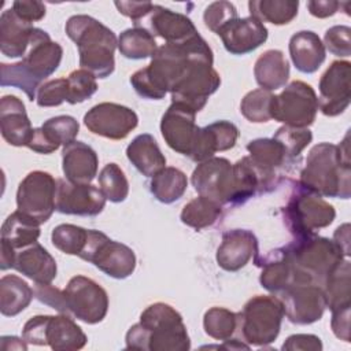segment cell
<instances>
[{
	"mask_svg": "<svg viewBox=\"0 0 351 351\" xmlns=\"http://www.w3.org/2000/svg\"><path fill=\"white\" fill-rule=\"evenodd\" d=\"M203 62L214 63V56L207 41L196 34L184 43L158 47L151 63L130 75V84L141 97L160 100L167 92H174L188 73Z\"/></svg>",
	"mask_w": 351,
	"mask_h": 351,
	"instance_id": "obj_1",
	"label": "cell"
},
{
	"mask_svg": "<svg viewBox=\"0 0 351 351\" xmlns=\"http://www.w3.org/2000/svg\"><path fill=\"white\" fill-rule=\"evenodd\" d=\"M347 138L340 145L319 143L308 151L299 178L303 188L325 197L348 199L351 196V165Z\"/></svg>",
	"mask_w": 351,
	"mask_h": 351,
	"instance_id": "obj_2",
	"label": "cell"
},
{
	"mask_svg": "<svg viewBox=\"0 0 351 351\" xmlns=\"http://www.w3.org/2000/svg\"><path fill=\"white\" fill-rule=\"evenodd\" d=\"M126 348L141 351H186L189 335L181 314L167 303H154L126 333Z\"/></svg>",
	"mask_w": 351,
	"mask_h": 351,
	"instance_id": "obj_3",
	"label": "cell"
},
{
	"mask_svg": "<svg viewBox=\"0 0 351 351\" xmlns=\"http://www.w3.org/2000/svg\"><path fill=\"white\" fill-rule=\"evenodd\" d=\"M64 32L78 48L81 69L96 78H107L114 73L118 38L110 27L93 16L80 14L67 19Z\"/></svg>",
	"mask_w": 351,
	"mask_h": 351,
	"instance_id": "obj_4",
	"label": "cell"
},
{
	"mask_svg": "<svg viewBox=\"0 0 351 351\" xmlns=\"http://www.w3.org/2000/svg\"><path fill=\"white\" fill-rule=\"evenodd\" d=\"M298 276V284L322 287L326 276L346 258L333 240L315 233L295 237L284 245Z\"/></svg>",
	"mask_w": 351,
	"mask_h": 351,
	"instance_id": "obj_5",
	"label": "cell"
},
{
	"mask_svg": "<svg viewBox=\"0 0 351 351\" xmlns=\"http://www.w3.org/2000/svg\"><path fill=\"white\" fill-rule=\"evenodd\" d=\"M284 315L278 298L256 295L237 313V329L248 346L265 347L277 339Z\"/></svg>",
	"mask_w": 351,
	"mask_h": 351,
	"instance_id": "obj_6",
	"label": "cell"
},
{
	"mask_svg": "<svg viewBox=\"0 0 351 351\" xmlns=\"http://www.w3.org/2000/svg\"><path fill=\"white\" fill-rule=\"evenodd\" d=\"M284 221L293 237H302L315 233L317 229L329 226L336 211L322 196L303 188L299 182L289 195L282 208Z\"/></svg>",
	"mask_w": 351,
	"mask_h": 351,
	"instance_id": "obj_7",
	"label": "cell"
},
{
	"mask_svg": "<svg viewBox=\"0 0 351 351\" xmlns=\"http://www.w3.org/2000/svg\"><path fill=\"white\" fill-rule=\"evenodd\" d=\"M22 339L27 344L49 346L55 351L81 350L88 341L84 330L69 314L32 317L23 325Z\"/></svg>",
	"mask_w": 351,
	"mask_h": 351,
	"instance_id": "obj_8",
	"label": "cell"
},
{
	"mask_svg": "<svg viewBox=\"0 0 351 351\" xmlns=\"http://www.w3.org/2000/svg\"><path fill=\"white\" fill-rule=\"evenodd\" d=\"M78 256L117 280L128 278L136 269V255L130 247L95 229L88 230L86 244Z\"/></svg>",
	"mask_w": 351,
	"mask_h": 351,
	"instance_id": "obj_9",
	"label": "cell"
},
{
	"mask_svg": "<svg viewBox=\"0 0 351 351\" xmlns=\"http://www.w3.org/2000/svg\"><path fill=\"white\" fill-rule=\"evenodd\" d=\"M318 111V97L311 85L292 81L271 100V119L291 128H308Z\"/></svg>",
	"mask_w": 351,
	"mask_h": 351,
	"instance_id": "obj_10",
	"label": "cell"
},
{
	"mask_svg": "<svg viewBox=\"0 0 351 351\" xmlns=\"http://www.w3.org/2000/svg\"><path fill=\"white\" fill-rule=\"evenodd\" d=\"M58 181L47 171H30L18 185L16 208L36 219L47 222L56 210Z\"/></svg>",
	"mask_w": 351,
	"mask_h": 351,
	"instance_id": "obj_11",
	"label": "cell"
},
{
	"mask_svg": "<svg viewBox=\"0 0 351 351\" xmlns=\"http://www.w3.org/2000/svg\"><path fill=\"white\" fill-rule=\"evenodd\" d=\"M67 314L85 324H97L108 311V295L95 280L85 276H74L63 289Z\"/></svg>",
	"mask_w": 351,
	"mask_h": 351,
	"instance_id": "obj_12",
	"label": "cell"
},
{
	"mask_svg": "<svg viewBox=\"0 0 351 351\" xmlns=\"http://www.w3.org/2000/svg\"><path fill=\"white\" fill-rule=\"evenodd\" d=\"M191 182L200 196L210 197L221 206H236L233 165L226 158L213 156L200 162L192 173Z\"/></svg>",
	"mask_w": 351,
	"mask_h": 351,
	"instance_id": "obj_13",
	"label": "cell"
},
{
	"mask_svg": "<svg viewBox=\"0 0 351 351\" xmlns=\"http://www.w3.org/2000/svg\"><path fill=\"white\" fill-rule=\"evenodd\" d=\"M284 314L296 325H310L324 315L326 298L317 284H293L278 293Z\"/></svg>",
	"mask_w": 351,
	"mask_h": 351,
	"instance_id": "obj_14",
	"label": "cell"
},
{
	"mask_svg": "<svg viewBox=\"0 0 351 351\" xmlns=\"http://www.w3.org/2000/svg\"><path fill=\"white\" fill-rule=\"evenodd\" d=\"M84 123L96 136L122 140L138 125V117L126 106L103 101L93 106L84 115Z\"/></svg>",
	"mask_w": 351,
	"mask_h": 351,
	"instance_id": "obj_15",
	"label": "cell"
},
{
	"mask_svg": "<svg viewBox=\"0 0 351 351\" xmlns=\"http://www.w3.org/2000/svg\"><path fill=\"white\" fill-rule=\"evenodd\" d=\"M351 63L335 60L319 80L318 108L326 117H337L346 111L351 100Z\"/></svg>",
	"mask_w": 351,
	"mask_h": 351,
	"instance_id": "obj_16",
	"label": "cell"
},
{
	"mask_svg": "<svg viewBox=\"0 0 351 351\" xmlns=\"http://www.w3.org/2000/svg\"><path fill=\"white\" fill-rule=\"evenodd\" d=\"M221 85V77L211 62L196 64L182 82L171 92V103L182 104L196 114L206 106L208 97L217 92Z\"/></svg>",
	"mask_w": 351,
	"mask_h": 351,
	"instance_id": "obj_17",
	"label": "cell"
},
{
	"mask_svg": "<svg viewBox=\"0 0 351 351\" xmlns=\"http://www.w3.org/2000/svg\"><path fill=\"white\" fill-rule=\"evenodd\" d=\"M106 200L100 188L92 184H74L66 178L58 180L56 210L62 214L95 217L103 211Z\"/></svg>",
	"mask_w": 351,
	"mask_h": 351,
	"instance_id": "obj_18",
	"label": "cell"
},
{
	"mask_svg": "<svg viewBox=\"0 0 351 351\" xmlns=\"http://www.w3.org/2000/svg\"><path fill=\"white\" fill-rule=\"evenodd\" d=\"M195 117L196 112L193 110L171 103L160 121V133L166 144L173 151L185 156H189L199 130Z\"/></svg>",
	"mask_w": 351,
	"mask_h": 351,
	"instance_id": "obj_19",
	"label": "cell"
},
{
	"mask_svg": "<svg viewBox=\"0 0 351 351\" xmlns=\"http://www.w3.org/2000/svg\"><path fill=\"white\" fill-rule=\"evenodd\" d=\"M62 56V45L52 41L45 30L36 27L33 43L19 64L30 78L41 84L43 80L52 75L58 70Z\"/></svg>",
	"mask_w": 351,
	"mask_h": 351,
	"instance_id": "obj_20",
	"label": "cell"
},
{
	"mask_svg": "<svg viewBox=\"0 0 351 351\" xmlns=\"http://www.w3.org/2000/svg\"><path fill=\"white\" fill-rule=\"evenodd\" d=\"M217 34L232 55H245L259 48L269 36L267 27L254 16L234 18L223 25Z\"/></svg>",
	"mask_w": 351,
	"mask_h": 351,
	"instance_id": "obj_21",
	"label": "cell"
},
{
	"mask_svg": "<svg viewBox=\"0 0 351 351\" xmlns=\"http://www.w3.org/2000/svg\"><path fill=\"white\" fill-rule=\"evenodd\" d=\"M143 21H145V23L140 27L147 29L154 37L158 36L163 38L166 44L184 43L199 34L193 22L186 15L171 11L158 4H154L152 10ZM143 21H140L138 23H141Z\"/></svg>",
	"mask_w": 351,
	"mask_h": 351,
	"instance_id": "obj_22",
	"label": "cell"
},
{
	"mask_svg": "<svg viewBox=\"0 0 351 351\" xmlns=\"http://www.w3.org/2000/svg\"><path fill=\"white\" fill-rule=\"evenodd\" d=\"M258 255V239L247 229H232L222 234L217 263L226 271H237Z\"/></svg>",
	"mask_w": 351,
	"mask_h": 351,
	"instance_id": "obj_23",
	"label": "cell"
},
{
	"mask_svg": "<svg viewBox=\"0 0 351 351\" xmlns=\"http://www.w3.org/2000/svg\"><path fill=\"white\" fill-rule=\"evenodd\" d=\"M254 262L262 269L259 282L266 291L280 293L288 287L298 284L296 270L285 247L276 248L267 252L265 256L258 254L254 258Z\"/></svg>",
	"mask_w": 351,
	"mask_h": 351,
	"instance_id": "obj_24",
	"label": "cell"
},
{
	"mask_svg": "<svg viewBox=\"0 0 351 351\" xmlns=\"http://www.w3.org/2000/svg\"><path fill=\"white\" fill-rule=\"evenodd\" d=\"M0 132L3 138L14 147H27L32 137L33 128L25 104L14 95H5L0 100Z\"/></svg>",
	"mask_w": 351,
	"mask_h": 351,
	"instance_id": "obj_25",
	"label": "cell"
},
{
	"mask_svg": "<svg viewBox=\"0 0 351 351\" xmlns=\"http://www.w3.org/2000/svg\"><path fill=\"white\" fill-rule=\"evenodd\" d=\"M36 27L21 19L12 8L0 15V51L7 58H22L33 43Z\"/></svg>",
	"mask_w": 351,
	"mask_h": 351,
	"instance_id": "obj_26",
	"label": "cell"
},
{
	"mask_svg": "<svg viewBox=\"0 0 351 351\" xmlns=\"http://www.w3.org/2000/svg\"><path fill=\"white\" fill-rule=\"evenodd\" d=\"M97 166L99 158L90 145L74 140L63 147L62 169L70 182L90 184L97 174Z\"/></svg>",
	"mask_w": 351,
	"mask_h": 351,
	"instance_id": "obj_27",
	"label": "cell"
},
{
	"mask_svg": "<svg viewBox=\"0 0 351 351\" xmlns=\"http://www.w3.org/2000/svg\"><path fill=\"white\" fill-rule=\"evenodd\" d=\"M14 269L33 280L36 284H51L58 273L56 261L38 243L16 252Z\"/></svg>",
	"mask_w": 351,
	"mask_h": 351,
	"instance_id": "obj_28",
	"label": "cell"
},
{
	"mask_svg": "<svg viewBox=\"0 0 351 351\" xmlns=\"http://www.w3.org/2000/svg\"><path fill=\"white\" fill-rule=\"evenodd\" d=\"M288 48L292 63L304 74L315 73L326 58V51L319 36L311 30L295 33L289 40Z\"/></svg>",
	"mask_w": 351,
	"mask_h": 351,
	"instance_id": "obj_29",
	"label": "cell"
},
{
	"mask_svg": "<svg viewBox=\"0 0 351 351\" xmlns=\"http://www.w3.org/2000/svg\"><path fill=\"white\" fill-rule=\"evenodd\" d=\"M126 156L145 177H154L166 167V158L149 133L136 136L126 148Z\"/></svg>",
	"mask_w": 351,
	"mask_h": 351,
	"instance_id": "obj_30",
	"label": "cell"
},
{
	"mask_svg": "<svg viewBox=\"0 0 351 351\" xmlns=\"http://www.w3.org/2000/svg\"><path fill=\"white\" fill-rule=\"evenodd\" d=\"M254 75L261 89L271 92L285 86L289 78V63L282 51H265L255 62Z\"/></svg>",
	"mask_w": 351,
	"mask_h": 351,
	"instance_id": "obj_31",
	"label": "cell"
},
{
	"mask_svg": "<svg viewBox=\"0 0 351 351\" xmlns=\"http://www.w3.org/2000/svg\"><path fill=\"white\" fill-rule=\"evenodd\" d=\"M40 225L32 217L19 210L10 214L1 225V240L15 250H22L37 243L40 237Z\"/></svg>",
	"mask_w": 351,
	"mask_h": 351,
	"instance_id": "obj_32",
	"label": "cell"
},
{
	"mask_svg": "<svg viewBox=\"0 0 351 351\" xmlns=\"http://www.w3.org/2000/svg\"><path fill=\"white\" fill-rule=\"evenodd\" d=\"M34 296L33 288L19 276L7 274L0 280V311L5 317H15L23 311Z\"/></svg>",
	"mask_w": 351,
	"mask_h": 351,
	"instance_id": "obj_33",
	"label": "cell"
},
{
	"mask_svg": "<svg viewBox=\"0 0 351 351\" xmlns=\"http://www.w3.org/2000/svg\"><path fill=\"white\" fill-rule=\"evenodd\" d=\"M350 261L344 258L325 278L322 289L326 298V306L330 311L351 307V289H350Z\"/></svg>",
	"mask_w": 351,
	"mask_h": 351,
	"instance_id": "obj_34",
	"label": "cell"
},
{
	"mask_svg": "<svg viewBox=\"0 0 351 351\" xmlns=\"http://www.w3.org/2000/svg\"><path fill=\"white\" fill-rule=\"evenodd\" d=\"M188 188V178L184 171L177 167H165L151 177L149 191L156 200L170 204L182 197Z\"/></svg>",
	"mask_w": 351,
	"mask_h": 351,
	"instance_id": "obj_35",
	"label": "cell"
},
{
	"mask_svg": "<svg viewBox=\"0 0 351 351\" xmlns=\"http://www.w3.org/2000/svg\"><path fill=\"white\" fill-rule=\"evenodd\" d=\"M250 15L273 25H287L292 22L299 10V1L295 0H251L248 3Z\"/></svg>",
	"mask_w": 351,
	"mask_h": 351,
	"instance_id": "obj_36",
	"label": "cell"
},
{
	"mask_svg": "<svg viewBox=\"0 0 351 351\" xmlns=\"http://www.w3.org/2000/svg\"><path fill=\"white\" fill-rule=\"evenodd\" d=\"M118 49L126 59L140 60L152 58L158 49L155 37L144 27L134 26L123 30L118 37Z\"/></svg>",
	"mask_w": 351,
	"mask_h": 351,
	"instance_id": "obj_37",
	"label": "cell"
},
{
	"mask_svg": "<svg viewBox=\"0 0 351 351\" xmlns=\"http://www.w3.org/2000/svg\"><path fill=\"white\" fill-rule=\"evenodd\" d=\"M221 214L222 206L218 202L199 195L184 206L180 214V219L186 226L200 230L214 225Z\"/></svg>",
	"mask_w": 351,
	"mask_h": 351,
	"instance_id": "obj_38",
	"label": "cell"
},
{
	"mask_svg": "<svg viewBox=\"0 0 351 351\" xmlns=\"http://www.w3.org/2000/svg\"><path fill=\"white\" fill-rule=\"evenodd\" d=\"M250 158L262 167L277 171L285 165H292L282 144L276 138H255L247 144Z\"/></svg>",
	"mask_w": 351,
	"mask_h": 351,
	"instance_id": "obj_39",
	"label": "cell"
},
{
	"mask_svg": "<svg viewBox=\"0 0 351 351\" xmlns=\"http://www.w3.org/2000/svg\"><path fill=\"white\" fill-rule=\"evenodd\" d=\"M203 328L210 337L228 340L237 332V313L225 307H211L204 313Z\"/></svg>",
	"mask_w": 351,
	"mask_h": 351,
	"instance_id": "obj_40",
	"label": "cell"
},
{
	"mask_svg": "<svg viewBox=\"0 0 351 351\" xmlns=\"http://www.w3.org/2000/svg\"><path fill=\"white\" fill-rule=\"evenodd\" d=\"M41 130L48 143L56 151L60 145L64 147L75 140L80 132V123L71 115H58L47 119L41 125Z\"/></svg>",
	"mask_w": 351,
	"mask_h": 351,
	"instance_id": "obj_41",
	"label": "cell"
},
{
	"mask_svg": "<svg viewBox=\"0 0 351 351\" xmlns=\"http://www.w3.org/2000/svg\"><path fill=\"white\" fill-rule=\"evenodd\" d=\"M99 188L112 203L123 202L129 195V181L117 163H107L99 173Z\"/></svg>",
	"mask_w": 351,
	"mask_h": 351,
	"instance_id": "obj_42",
	"label": "cell"
},
{
	"mask_svg": "<svg viewBox=\"0 0 351 351\" xmlns=\"http://www.w3.org/2000/svg\"><path fill=\"white\" fill-rule=\"evenodd\" d=\"M88 230L73 223H60L53 228L51 240L55 248L67 255H80L88 240Z\"/></svg>",
	"mask_w": 351,
	"mask_h": 351,
	"instance_id": "obj_43",
	"label": "cell"
},
{
	"mask_svg": "<svg viewBox=\"0 0 351 351\" xmlns=\"http://www.w3.org/2000/svg\"><path fill=\"white\" fill-rule=\"evenodd\" d=\"M274 95L265 89H254L248 92L241 103L240 112L245 119L255 123L267 122L271 119V100Z\"/></svg>",
	"mask_w": 351,
	"mask_h": 351,
	"instance_id": "obj_44",
	"label": "cell"
},
{
	"mask_svg": "<svg viewBox=\"0 0 351 351\" xmlns=\"http://www.w3.org/2000/svg\"><path fill=\"white\" fill-rule=\"evenodd\" d=\"M273 138L282 144L291 163L298 165L303 149L313 140V133L307 128H291L284 125L276 132Z\"/></svg>",
	"mask_w": 351,
	"mask_h": 351,
	"instance_id": "obj_45",
	"label": "cell"
},
{
	"mask_svg": "<svg viewBox=\"0 0 351 351\" xmlns=\"http://www.w3.org/2000/svg\"><path fill=\"white\" fill-rule=\"evenodd\" d=\"M67 88H69L67 103L70 104L82 103L96 93L97 90L96 77L84 69L74 70L67 77Z\"/></svg>",
	"mask_w": 351,
	"mask_h": 351,
	"instance_id": "obj_46",
	"label": "cell"
},
{
	"mask_svg": "<svg viewBox=\"0 0 351 351\" xmlns=\"http://www.w3.org/2000/svg\"><path fill=\"white\" fill-rule=\"evenodd\" d=\"M67 78H56L44 82L36 95V103L40 107H56L67 101Z\"/></svg>",
	"mask_w": 351,
	"mask_h": 351,
	"instance_id": "obj_47",
	"label": "cell"
},
{
	"mask_svg": "<svg viewBox=\"0 0 351 351\" xmlns=\"http://www.w3.org/2000/svg\"><path fill=\"white\" fill-rule=\"evenodd\" d=\"M237 16L239 15H237L236 7L230 1L221 0V1H214L206 7L203 14V21L206 27L217 34V32L223 25H226L229 21Z\"/></svg>",
	"mask_w": 351,
	"mask_h": 351,
	"instance_id": "obj_48",
	"label": "cell"
},
{
	"mask_svg": "<svg viewBox=\"0 0 351 351\" xmlns=\"http://www.w3.org/2000/svg\"><path fill=\"white\" fill-rule=\"evenodd\" d=\"M351 29L344 25H336L329 27L324 36V47L333 55L347 58L351 55Z\"/></svg>",
	"mask_w": 351,
	"mask_h": 351,
	"instance_id": "obj_49",
	"label": "cell"
},
{
	"mask_svg": "<svg viewBox=\"0 0 351 351\" xmlns=\"http://www.w3.org/2000/svg\"><path fill=\"white\" fill-rule=\"evenodd\" d=\"M208 126L214 134L217 149L219 152L228 151L236 145L239 138V129L234 123L229 121H215Z\"/></svg>",
	"mask_w": 351,
	"mask_h": 351,
	"instance_id": "obj_50",
	"label": "cell"
},
{
	"mask_svg": "<svg viewBox=\"0 0 351 351\" xmlns=\"http://www.w3.org/2000/svg\"><path fill=\"white\" fill-rule=\"evenodd\" d=\"M33 291L34 298L38 302L49 306L51 308H55L60 314H67V306L63 291L52 287L51 284H34Z\"/></svg>",
	"mask_w": 351,
	"mask_h": 351,
	"instance_id": "obj_51",
	"label": "cell"
},
{
	"mask_svg": "<svg viewBox=\"0 0 351 351\" xmlns=\"http://www.w3.org/2000/svg\"><path fill=\"white\" fill-rule=\"evenodd\" d=\"M11 8L21 19L29 23L41 21L45 16V5L36 0H16Z\"/></svg>",
	"mask_w": 351,
	"mask_h": 351,
	"instance_id": "obj_52",
	"label": "cell"
},
{
	"mask_svg": "<svg viewBox=\"0 0 351 351\" xmlns=\"http://www.w3.org/2000/svg\"><path fill=\"white\" fill-rule=\"evenodd\" d=\"M284 351H295V350H303V351H321L322 343L321 339L315 335H306V333H298L289 336L284 344L281 346Z\"/></svg>",
	"mask_w": 351,
	"mask_h": 351,
	"instance_id": "obj_53",
	"label": "cell"
},
{
	"mask_svg": "<svg viewBox=\"0 0 351 351\" xmlns=\"http://www.w3.org/2000/svg\"><path fill=\"white\" fill-rule=\"evenodd\" d=\"M114 4L118 11L122 15L130 18L134 25L143 21L154 7V4L149 1H115Z\"/></svg>",
	"mask_w": 351,
	"mask_h": 351,
	"instance_id": "obj_54",
	"label": "cell"
},
{
	"mask_svg": "<svg viewBox=\"0 0 351 351\" xmlns=\"http://www.w3.org/2000/svg\"><path fill=\"white\" fill-rule=\"evenodd\" d=\"M330 328L337 339L350 341V307L332 311Z\"/></svg>",
	"mask_w": 351,
	"mask_h": 351,
	"instance_id": "obj_55",
	"label": "cell"
},
{
	"mask_svg": "<svg viewBox=\"0 0 351 351\" xmlns=\"http://www.w3.org/2000/svg\"><path fill=\"white\" fill-rule=\"evenodd\" d=\"M339 7H341V3L335 0H311L307 1L308 12L315 18H328L337 12Z\"/></svg>",
	"mask_w": 351,
	"mask_h": 351,
	"instance_id": "obj_56",
	"label": "cell"
},
{
	"mask_svg": "<svg viewBox=\"0 0 351 351\" xmlns=\"http://www.w3.org/2000/svg\"><path fill=\"white\" fill-rule=\"evenodd\" d=\"M333 241L341 250L343 255L348 258L350 256V225L348 223H343L335 230Z\"/></svg>",
	"mask_w": 351,
	"mask_h": 351,
	"instance_id": "obj_57",
	"label": "cell"
},
{
	"mask_svg": "<svg viewBox=\"0 0 351 351\" xmlns=\"http://www.w3.org/2000/svg\"><path fill=\"white\" fill-rule=\"evenodd\" d=\"M15 256H16L15 248H12L8 243L1 240V244H0V269L1 270L14 269Z\"/></svg>",
	"mask_w": 351,
	"mask_h": 351,
	"instance_id": "obj_58",
	"label": "cell"
},
{
	"mask_svg": "<svg viewBox=\"0 0 351 351\" xmlns=\"http://www.w3.org/2000/svg\"><path fill=\"white\" fill-rule=\"evenodd\" d=\"M225 343L222 346H210L208 348H226V350H248L251 346H248L244 341H240L239 339H232V340H223Z\"/></svg>",
	"mask_w": 351,
	"mask_h": 351,
	"instance_id": "obj_59",
	"label": "cell"
}]
</instances>
